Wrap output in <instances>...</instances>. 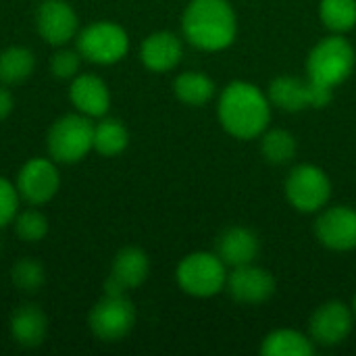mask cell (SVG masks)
I'll use <instances>...</instances> for the list:
<instances>
[{
	"mask_svg": "<svg viewBox=\"0 0 356 356\" xmlns=\"http://www.w3.org/2000/svg\"><path fill=\"white\" fill-rule=\"evenodd\" d=\"M217 115L229 136L252 140L261 136L271 121V100L254 83L232 81L219 96Z\"/></svg>",
	"mask_w": 356,
	"mask_h": 356,
	"instance_id": "6da1fadb",
	"label": "cell"
},
{
	"mask_svg": "<svg viewBox=\"0 0 356 356\" xmlns=\"http://www.w3.org/2000/svg\"><path fill=\"white\" fill-rule=\"evenodd\" d=\"M181 29L198 50L219 52L234 44L238 17L227 0H190L181 17Z\"/></svg>",
	"mask_w": 356,
	"mask_h": 356,
	"instance_id": "7a4b0ae2",
	"label": "cell"
},
{
	"mask_svg": "<svg viewBox=\"0 0 356 356\" xmlns=\"http://www.w3.org/2000/svg\"><path fill=\"white\" fill-rule=\"evenodd\" d=\"M356 54L353 44L342 38V33L323 38L311 50L307 58L309 79L323 83L327 88H336L344 83L355 69Z\"/></svg>",
	"mask_w": 356,
	"mask_h": 356,
	"instance_id": "3957f363",
	"label": "cell"
},
{
	"mask_svg": "<svg viewBox=\"0 0 356 356\" xmlns=\"http://www.w3.org/2000/svg\"><path fill=\"white\" fill-rule=\"evenodd\" d=\"M175 277L186 294L196 298H211L223 290L227 282V271L219 254L192 252L177 265Z\"/></svg>",
	"mask_w": 356,
	"mask_h": 356,
	"instance_id": "277c9868",
	"label": "cell"
},
{
	"mask_svg": "<svg viewBox=\"0 0 356 356\" xmlns=\"http://www.w3.org/2000/svg\"><path fill=\"white\" fill-rule=\"evenodd\" d=\"M94 148V125L88 117L65 115L48 131V152L58 163H77Z\"/></svg>",
	"mask_w": 356,
	"mask_h": 356,
	"instance_id": "5b68a950",
	"label": "cell"
},
{
	"mask_svg": "<svg viewBox=\"0 0 356 356\" xmlns=\"http://www.w3.org/2000/svg\"><path fill=\"white\" fill-rule=\"evenodd\" d=\"M129 50L125 29L113 21H98L77 33V52L96 65L119 63Z\"/></svg>",
	"mask_w": 356,
	"mask_h": 356,
	"instance_id": "8992f818",
	"label": "cell"
},
{
	"mask_svg": "<svg viewBox=\"0 0 356 356\" xmlns=\"http://www.w3.org/2000/svg\"><path fill=\"white\" fill-rule=\"evenodd\" d=\"M286 198L300 213L321 211L332 196V181L317 165H298L286 177Z\"/></svg>",
	"mask_w": 356,
	"mask_h": 356,
	"instance_id": "52a82bcc",
	"label": "cell"
},
{
	"mask_svg": "<svg viewBox=\"0 0 356 356\" xmlns=\"http://www.w3.org/2000/svg\"><path fill=\"white\" fill-rule=\"evenodd\" d=\"M136 323V309L125 294H106L90 313V330L102 342L123 340Z\"/></svg>",
	"mask_w": 356,
	"mask_h": 356,
	"instance_id": "ba28073f",
	"label": "cell"
},
{
	"mask_svg": "<svg viewBox=\"0 0 356 356\" xmlns=\"http://www.w3.org/2000/svg\"><path fill=\"white\" fill-rule=\"evenodd\" d=\"M355 325V311L348 309L340 300H332L321 305L311 317V338L321 346H338L342 344Z\"/></svg>",
	"mask_w": 356,
	"mask_h": 356,
	"instance_id": "9c48e42d",
	"label": "cell"
},
{
	"mask_svg": "<svg viewBox=\"0 0 356 356\" xmlns=\"http://www.w3.org/2000/svg\"><path fill=\"white\" fill-rule=\"evenodd\" d=\"M227 292L240 305H263L275 294V280L273 275L257 265H242L234 267L227 273Z\"/></svg>",
	"mask_w": 356,
	"mask_h": 356,
	"instance_id": "30bf717a",
	"label": "cell"
},
{
	"mask_svg": "<svg viewBox=\"0 0 356 356\" xmlns=\"http://www.w3.org/2000/svg\"><path fill=\"white\" fill-rule=\"evenodd\" d=\"M317 240L336 252L356 248V211L350 207H332L323 211L315 223Z\"/></svg>",
	"mask_w": 356,
	"mask_h": 356,
	"instance_id": "8fae6325",
	"label": "cell"
},
{
	"mask_svg": "<svg viewBox=\"0 0 356 356\" xmlns=\"http://www.w3.org/2000/svg\"><path fill=\"white\" fill-rule=\"evenodd\" d=\"M60 186L56 167L48 159H31L23 165L17 177V192L29 204L48 202Z\"/></svg>",
	"mask_w": 356,
	"mask_h": 356,
	"instance_id": "7c38bea8",
	"label": "cell"
},
{
	"mask_svg": "<svg viewBox=\"0 0 356 356\" xmlns=\"http://www.w3.org/2000/svg\"><path fill=\"white\" fill-rule=\"evenodd\" d=\"M148 271H150V263L146 252L136 246H127L119 250V254L115 257L111 275L104 284V292L111 296L125 294L127 290L142 286L148 277Z\"/></svg>",
	"mask_w": 356,
	"mask_h": 356,
	"instance_id": "4fadbf2b",
	"label": "cell"
},
{
	"mask_svg": "<svg viewBox=\"0 0 356 356\" xmlns=\"http://www.w3.org/2000/svg\"><path fill=\"white\" fill-rule=\"evenodd\" d=\"M38 31L48 44L63 46L77 33V15L65 0H44L38 8Z\"/></svg>",
	"mask_w": 356,
	"mask_h": 356,
	"instance_id": "5bb4252c",
	"label": "cell"
},
{
	"mask_svg": "<svg viewBox=\"0 0 356 356\" xmlns=\"http://www.w3.org/2000/svg\"><path fill=\"white\" fill-rule=\"evenodd\" d=\"M181 54H184L181 40L171 31H156L148 35L142 42V50H140V58L144 67L154 73H165L177 67Z\"/></svg>",
	"mask_w": 356,
	"mask_h": 356,
	"instance_id": "9a60e30c",
	"label": "cell"
},
{
	"mask_svg": "<svg viewBox=\"0 0 356 356\" xmlns=\"http://www.w3.org/2000/svg\"><path fill=\"white\" fill-rule=\"evenodd\" d=\"M69 98L86 117H102L111 106L108 88L96 75H75L69 88Z\"/></svg>",
	"mask_w": 356,
	"mask_h": 356,
	"instance_id": "2e32d148",
	"label": "cell"
},
{
	"mask_svg": "<svg viewBox=\"0 0 356 356\" xmlns=\"http://www.w3.org/2000/svg\"><path fill=\"white\" fill-rule=\"evenodd\" d=\"M259 238L248 227H229L217 240V254L229 267H242L254 263L259 254Z\"/></svg>",
	"mask_w": 356,
	"mask_h": 356,
	"instance_id": "e0dca14e",
	"label": "cell"
},
{
	"mask_svg": "<svg viewBox=\"0 0 356 356\" xmlns=\"http://www.w3.org/2000/svg\"><path fill=\"white\" fill-rule=\"evenodd\" d=\"M267 96L271 106H277L286 113H300L311 108V79L305 81L300 77L280 75L269 83Z\"/></svg>",
	"mask_w": 356,
	"mask_h": 356,
	"instance_id": "ac0fdd59",
	"label": "cell"
},
{
	"mask_svg": "<svg viewBox=\"0 0 356 356\" xmlns=\"http://www.w3.org/2000/svg\"><path fill=\"white\" fill-rule=\"evenodd\" d=\"M48 319L35 305H23L10 315V336L25 348H35L44 342Z\"/></svg>",
	"mask_w": 356,
	"mask_h": 356,
	"instance_id": "d6986e66",
	"label": "cell"
},
{
	"mask_svg": "<svg viewBox=\"0 0 356 356\" xmlns=\"http://www.w3.org/2000/svg\"><path fill=\"white\" fill-rule=\"evenodd\" d=\"M261 353L265 356H311L315 342L296 330H275L263 340Z\"/></svg>",
	"mask_w": 356,
	"mask_h": 356,
	"instance_id": "ffe728a7",
	"label": "cell"
},
{
	"mask_svg": "<svg viewBox=\"0 0 356 356\" xmlns=\"http://www.w3.org/2000/svg\"><path fill=\"white\" fill-rule=\"evenodd\" d=\"M173 92L184 104L202 106L215 96V83L209 75H204L200 71H188L175 79Z\"/></svg>",
	"mask_w": 356,
	"mask_h": 356,
	"instance_id": "44dd1931",
	"label": "cell"
},
{
	"mask_svg": "<svg viewBox=\"0 0 356 356\" xmlns=\"http://www.w3.org/2000/svg\"><path fill=\"white\" fill-rule=\"evenodd\" d=\"M129 144V134L125 125L117 119H104L94 125V150L102 156H117Z\"/></svg>",
	"mask_w": 356,
	"mask_h": 356,
	"instance_id": "7402d4cb",
	"label": "cell"
},
{
	"mask_svg": "<svg viewBox=\"0 0 356 356\" xmlns=\"http://www.w3.org/2000/svg\"><path fill=\"white\" fill-rule=\"evenodd\" d=\"M35 58L33 52L21 46L6 48L0 54V81L2 83H19L27 79L33 71Z\"/></svg>",
	"mask_w": 356,
	"mask_h": 356,
	"instance_id": "603a6c76",
	"label": "cell"
},
{
	"mask_svg": "<svg viewBox=\"0 0 356 356\" xmlns=\"http://www.w3.org/2000/svg\"><path fill=\"white\" fill-rule=\"evenodd\" d=\"M298 144L296 138L286 129H269L263 131L261 152L267 163L271 165H286L296 156Z\"/></svg>",
	"mask_w": 356,
	"mask_h": 356,
	"instance_id": "cb8c5ba5",
	"label": "cell"
},
{
	"mask_svg": "<svg viewBox=\"0 0 356 356\" xmlns=\"http://www.w3.org/2000/svg\"><path fill=\"white\" fill-rule=\"evenodd\" d=\"M319 17L334 33H346L356 25V0H321Z\"/></svg>",
	"mask_w": 356,
	"mask_h": 356,
	"instance_id": "d4e9b609",
	"label": "cell"
},
{
	"mask_svg": "<svg viewBox=\"0 0 356 356\" xmlns=\"http://www.w3.org/2000/svg\"><path fill=\"white\" fill-rule=\"evenodd\" d=\"M46 282L44 267L33 259H23L13 267V284L21 292H38Z\"/></svg>",
	"mask_w": 356,
	"mask_h": 356,
	"instance_id": "484cf974",
	"label": "cell"
},
{
	"mask_svg": "<svg viewBox=\"0 0 356 356\" xmlns=\"http://www.w3.org/2000/svg\"><path fill=\"white\" fill-rule=\"evenodd\" d=\"M15 229H17V236L23 242H40L48 234V221L40 211L29 209V211H25V213H21L17 217Z\"/></svg>",
	"mask_w": 356,
	"mask_h": 356,
	"instance_id": "4316f807",
	"label": "cell"
},
{
	"mask_svg": "<svg viewBox=\"0 0 356 356\" xmlns=\"http://www.w3.org/2000/svg\"><path fill=\"white\" fill-rule=\"evenodd\" d=\"M19 209V192L10 181L0 177V229L8 225Z\"/></svg>",
	"mask_w": 356,
	"mask_h": 356,
	"instance_id": "83f0119b",
	"label": "cell"
},
{
	"mask_svg": "<svg viewBox=\"0 0 356 356\" xmlns=\"http://www.w3.org/2000/svg\"><path fill=\"white\" fill-rule=\"evenodd\" d=\"M79 58L81 54L75 50H58L52 56V73L58 79H73L79 71Z\"/></svg>",
	"mask_w": 356,
	"mask_h": 356,
	"instance_id": "f1b7e54d",
	"label": "cell"
},
{
	"mask_svg": "<svg viewBox=\"0 0 356 356\" xmlns=\"http://www.w3.org/2000/svg\"><path fill=\"white\" fill-rule=\"evenodd\" d=\"M13 111V96L6 88H0V121L6 119Z\"/></svg>",
	"mask_w": 356,
	"mask_h": 356,
	"instance_id": "f546056e",
	"label": "cell"
},
{
	"mask_svg": "<svg viewBox=\"0 0 356 356\" xmlns=\"http://www.w3.org/2000/svg\"><path fill=\"white\" fill-rule=\"evenodd\" d=\"M353 311H355V317H356V296H355V302H353Z\"/></svg>",
	"mask_w": 356,
	"mask_h": 356,
	"instance_id": "4dcf8cb0",
	"label": "cell"
}]
</instances>
